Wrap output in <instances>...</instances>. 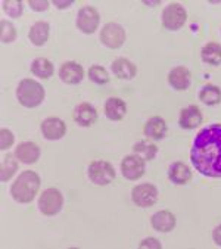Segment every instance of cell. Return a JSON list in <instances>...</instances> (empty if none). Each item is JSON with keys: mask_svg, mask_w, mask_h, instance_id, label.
<instances>
[{"mask_svg": "<svg viewBox=\"0 0 221 249\" xmlns=\"http://www.w3.org/2000/svg\"><path fill=\"white\" fill-rule=\"evenodd\" d=\"M190 161L205 177L221 178V124L202 128L193 140Z\"/></svg>", "mask_w": 221, "mask_h": 249, "instance_id": "cell-1", "label": "cell"}, {"mask_svg": "<svg viewBox=\"0 0 221 249\" xmlns=\"http://www.w3.org/2000/svg\"><path fill=\"white\" fill-rule=\"evenodd\" d=\"M40 189V177L34 171H22L11 187V195L19 204H30Z\"/></svg>", "mask_w": 221, "mask_h": 249, "instance_id": "cell-2", "label": "cell"}, {"mask_svg": "<svg viewBox=\"0 0 221 249\" xmlns=\"http://www.w3.org/2000/svg\"><path fill=\"white\" fill-rule=\"evenodd\" d=\"M17 97L22 107L37 108L44 101V89L34 80H22L17 89Z\"/></svg>", "mask_w": 221, "mask_h": 249, "instance_id": "cell-3", "label": "cell"}, {"mask_svg": "<svg viewBox=\"0 0 221 249\" xmlns=\"http://www.w3.org/2000/svg\"><path fill=\"white\" fill-rule=\"evenodd\" d=\"M62 205H64V196L58 189H53V187L46 189L38 197L40 213L49 217L56 215L62 210Z\"/></svg>", "mask_w": 221, "mask_h": 249, "instance_id": "cell-4", "label": "cell"}, {"mask_svg": "<svg viewBox=\"0 0 221 249\" xmlns=\"http://www.w3.org/2000/svg\"><path fill=\"white\" fill-rule=\"evenodd\" d=\"M89 178L97 186H106L115 180V168L106 161H94L89 165Z\"/></svg>", "mask_w": 221, "mask_h": 249, "instance_id": "cell-5", "label": "cell"}, {"mask_svg": "<svg viewBox=\"0 0 221 249\" xmlns=\"http://www.w3.org/2000/svg\"><path fill=\"white\" fill-rule=\"evenodd\" d=\"M187 19V12L180 3H170L162 12V24L170 31L180 30Z\"/></svg>", "mask_w": 221, "mask_h": 249, "instance_id": "cell-6", "label": "cell"}, {"mask_svg": "<svg viewBox=\"0 0 221 249\" xmlns=\"http://www.w3.org/2000/svg\"><path fill=\"white\" fill-rule=\"evenodd\" d=\"M133 202L140 208H149L158 201V189L150 183H143L131 190Z\"/></svg>", "mask_w": 221, "mask_h": 249, "instance_id": "cell-7", "label": "cell"}, {"mask_svg": "<svg viewBox=\"0 0 221 249\" xmlns=\"http://www.w3.org/2000/svg\"><path fill=\"white\" fill-rule=\"evenodd\" d=\"M100 41L109 49H120L126 41V31L120 24L109 22L100 31Z\"/></svg>", "mask_w": 221, "mask_h": 249, "instance_id": "cell-8", "label": "cell"}, {"mask_svg": "<svg viewBox=\"0 0 221 249\" xmlns=\"http://www.w3.org/2000/svg\"><path fill=\"white\" fill-rule=\"evenodd\" d=\"M100 22L99 12L93 6H84L77 15V28L84 34H93Z\"/></svg>", "mask_w": 221, "mask_h": 249, "instance_id": "cell-9", "label": "cell"}, {"mask_svg": "<svg viewBox=\"0 0 221 249\" xmlns=\"http://www.w3.org/2000/svg\"><path fill=\"white\" fill-rule=\"evenodd\" d=\"M121 173L127 180H139L145 174V160L139 155H129L121 161Z\"/></svg>", "mask_w": 221, "mask_h": 249, "instance_id": "cell-10", "label": "cell"}, {"mask_svg": "<svg viewBox=\"0 0 221 249\" xmlns=\"http://www.w3.org/2000/svg\"><path fill=\"white\" fill-rule=\"evenodd\" d=\"M41 133L47 140H59L67 133V125L61 118L50 117L41 123Z\"/></svg>", "mask_w": 221, "mask_h": 249, "instance_id": "cell-11", "label": "cell"}, {"mask_svg": "<svg viewBox=\"0 0 221 249\" xmlns=\"http://www.w3.org/2000/svg\"><path fill=\"white\" fill-rule=\"evenodd\" d=\"M59 78L65 84H80L84 78V70L77 62H65L59 70Z\"/></svg>", "mask_w": 221, "mask_h": 249, "instance_id": "cell-12", "label": "cell"}, {"mask_svg": "<svg viewBox=\"0 0 221 249\" xmlns=\"http://www.w3.org/2000/svg\"><path fill=\"white\" fill-rule=\"evenodd\" d=\"M15 158L24 164H34L40 158V147L33 142H24L15 149Z\"/></svg>", "mask_w": 221, "mask_h": 249, "instance_id": "cell-13", "label": "cell"}, {"mask_svg": "<svg viewBox=\"0 0 221 249\" xmlns=\"http://www.w3.org/2000/svg\"><path fill=\"white\" fill-rule=\"evenodd\" d=\"M176 217L170 211H158L152 215L150 224L159 233H168L176 227Z\"/></svg>", "mask_w": 221, "mask_h": 249, "instance_id": "cell-14", "label": "cell"}, {"mask_svg": "<svg viewBox=\"0 0 221 249\" xmlns=\"http://www.w3.org/2000/svg\"><path fill=\"white\" fill-rule=\"evenodd\" d=\"M74 121L81 127H90L97 120V111L90 104H80L73 114Z\"/></svg>", "mask_w": 221, "mask_h": 249, "instance_id": "cell-15", "label": "cell"}, {"mask_svg": "<svg viewBox=\"0 0 221 249\" xmlns=\"http://www.w3.org/2000/svg\"><path fill=\"white\" fill-rule=\"evenodd\" d=\"M168 83L174 90H186L192 83L190 71L186 67H176L168 74Z\"/></svg>", "mask_w": 221, "mask_h": 249, "instance_id": "cell-16", "label": "cell"}, {"mask_svg": "<svg viewBox=\"0 0 221 249\" xmlns=\"http://www.w3.org/2000/svg\"><path fill=\"white\" fill-rule=\"evenodd\" d=\"M202 112L198 107L195 105H190L184 109H182L180 112V118H179V124L182 128H187V130H192V128H196L198 125L202 124Z\"/></svg>", "mask_w": 221, "mask_h": 249, "instance_id": "cell-17", "label": "cell"}, {"mask_svg": "<svg viewBox=\"0 0 221 249\" xmlns=\"http://www.w3.org/2000/svg\"><path fill=\"white\" fill-rule=\"evenodd\" d=\"M105 114L110 121H120L127 114V105L120 97H109L105 104Z\"/></svg>", "mask_w": 221, "mask_h": 249, "instance_id": "cell-18", "label": "cell"}, {"mask_svg": "<svg viewBox=\"0 0 221 249\" xmlns=\"http://www.w3.org/2000/svg\"><path fill=\"white\" fill-rule=\"evenodd\" d=\"M167 123H165L161 117H152L143 128V133L146 137L153 140H161L167 134Z\"/></svg>", "mask_w": 221, "mask_h": 249, "instance_id": "cell-19", "label": "cell"}, {"mask_svg": "<svg viewBox=\"0 0 221 249\" xmlns=\"http://www.w3.org/2000/svg\"><path fill=\"white\" fill-rule=\"evenodd\" d=\"M112 72L121 80H131L136 77L137 68L131 61H129L126 58H120L112 62Z\"/></svg>", "mask_w": 221, "mask_h": 249, "instance_id": "cell-20", "label": "cell"}, {"mask_svg": "<svg viewBox=\"0 0 221 249\" xmlns=\"http://www.w3.org/2000/svg\"><path fill=\"white\" fill-rule=\"evenodd\" d=\"M168 178L174 184H186L192 178L190 168L183 162H174L168 168Z\"/></svg>", "mask_w": 221, "mask_h": 249, "instance_id": "cell-21", "label": "cell"}, {"mask_svg": "<svg viewBox=\"0 0 221 249\" xmlns=\"http://www.w3.org/2000/svg\"><path fill=\"white\" fill-rule=\"evenodd\" d=\"M201 58L205 64L217 67L221 64V44L218 43H208L202 47Z\"/></svg>", "mask_w": 221, "mask_h": 249, "instance_id": "cell-22", "label": "cell"}, {"mask_svg": "<svg viewBox=\"0 0 221 249\" xmlns=\"http://www.w3.org/2000/svg\"><path fill=\"white\" fill-rule=\"evenodd\" d=\"M49 31H50L49 24L44 22V21H38V22H36L31 27V30L28 33V38L31 40L33 44L43 46L47 41V38H49Z\"/></svg>", "mask_w": 221, "mask_h": 249, "instance_id": "cell-23", "label": "cell"}, {"mask_svg": "<svg viewBox=\"0 0 221 249\" xmlns=\"http://www.w3.org/2000/svg\"><path fill=\"white\" fill-rule=\"evenodd\" d=\"M199 99L205 105H209V107L218 105L221 102V89L214 84H206L202 87L199 93Z\"/></svg>", "mask_w": 221, "mask_h": 249, "instance_id": "cell-24", "label": "cell"}, {"mask_svg": "<svg viewBox=\"0 0 221 249\" xmlns=\"http://www.w3.org/2000/svg\"><path fill=\"white\" fill-rule=\"evenodd\" d=\"M31 72L38 78H50L55 72L53 64L46 58H38L31 64Z\"/></svg>", "mask_w": 221, "mask_h": 249, "instance_id": "cell-25", "label": "cell"}, {"mask_svg": "<svg viewBox=\"0 0 221 249\" xmlns=\"http://www.w3.org/2000/svg\"><path fill=\"white\" fill-rule=\"evenodd\" d=\"M133 151H134L136 155H139L145 161H152L156 157L158 147H156V144H153V143H150L147 140H142V142H137L133 146Z\"/></svg>", "mask_w": 221, "mask_h": 249, "instance_id": "cell-26", "label": "cell"}, {"mask_svg": "<svg viewBox=\"0 0 221 249\" xmlns=\"http://www.w3.org/2000/svg\"><path fill=\"white\" fill-rule=\"evenodd\" d=\"M17 171H18V162L14 160V157L12 155L3 157L2 167H0V176H2V181H9Z\"/></svg>", "mask_w": 221, "mask_h": 249, "instance_id": "cell-27", "label": "cell"}, {"mask_svg": "<svg viewBox=\"0 0 221 249\" xmlns=\"http://www.w3.org/2000/svg\"><path fill=\"white\" fill-rule=\"evenodd\" d=\"M89 78H90L93 83L102 86V84H106V83L109 81V74H108V71H106L103 67H100V65H93V67H90V70H89Z\"/></svg>", "mask_w": 221, "mask_h": 249, "instance_id": "cell-28", "label": "cell"}, {"mask_svg": "<svg viewBox=\"0 0 221 249\" xmlns=\"http://www.w3.org/2000/svg\"><path fill=\"white\" fill-rule=\"evenodd\" d=\"M0 37L3 43H12L17 38V30L12 22L5 19L0 21Z\"/></svg>", "mask_w": 221, "mask_h": 249, "instance_id": "cell-29", "label": "cell"}, {"mask_svg": "<svg viewBox=\"0 0 221 249\" xmlns=\"http://www.w3.org/2000/svg\"><path fill=\"white\" fill-rule=\"evenodd\" d=\"M3 11L11 17V18H18L22 15V2H18V0H5L2 3Z\"/></svg>", "mask_w": 221, "mask_h": 249, "instance_id": "cell-30", "label": "cell"}, {"mask_svg": "<svg viewBox=\"0 0 221 249\" xmlns=\"http://www.w3.org/2000/svg\"><path fill=\"white\" fill-rule=\"evenodd\" d=\"M14 140H15V137H14L12 131L2 128V131H0V147H2V151L9 149L14 144Z\"/></svg>", "mask_w": 221, "mask_h": 249, "instance_id": "cell-31", "label": "cell"}, {"mask_svg": "<svg viewBox=\"0 0 221 249\" xmlns=\"http://www.w3.org/2000/svg\"><path fill=\"white\" fill-rule=\"evenodd\" d=\"M28 5L31 6V9H34L37 12H44V11L49 9L50 3L47 2V0H40V2H37V0H30Z\"/></svg>", "mask_w": 221, "mask_h": 249, "instance_id": "cell-32", "label": "cell"}, {"mask_svg": "<svg viewBox=\"0 0 221 249\" xmlns=\"http://www.w3.org/2000/svg\"><path fill=\"white\" fill-rule=\"evenodd\" d=\"M139 248H142V249H145V248H155V249H161V243H159L156 239H153V237H147V239L142 240V243L139 245Z\"/></svg>", "mask_w": 221, "mask_h": 249, "instance_id": "cell-33", "label": "cell"}, {"mask_svg": "<svg viewBox=\"0 0 221 249\" xmlns=\"http://www.w3.org/2000/svg\"><path fill=\"white\" fill-rule=\"evenodd\" d=\"M212 239L217 246H221V226H217L212 231Z\"/></svg>", "mask_w": 221, "mask_h": 249, "instance_id": "cell-34", "label": "cell"}, {"mask_svg": "<svg viewBox=\"0 0 221 249\" xmlns=\"http://www.w3.org/2000/svg\"><path fill=\"white\" fill-rule=\"evenodd\" d=\"M53 5L56 6V8H59V9H65L68 6H71L73 2H71V0H70V2H58V0H56V2H53Z\"/></svg>", "mask_w": 221, "mask_h": 249, "instance_id": "cell-35", "label": "cell"}]
</instances>
